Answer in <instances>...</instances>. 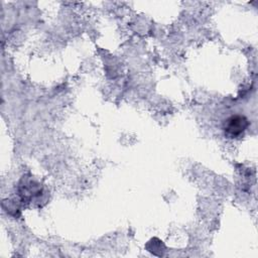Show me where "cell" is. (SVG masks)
<instances>
[{"instance_id":"obj_1","label":"cell","mask_w":258,"mask_h":258,"mask_svg":"<svg viewBox=\"0 0 258 258\" xmlns=\"http://www.w3.org/2000/svg\"><path fill=\"white\" fill-rule=\"evenodd\" d=\"M249 126V121L245 116L233 115L227 118L223 124L224 134L228 138H238L244 134Z\"/></svg>"}]
</instances>
